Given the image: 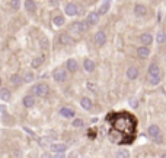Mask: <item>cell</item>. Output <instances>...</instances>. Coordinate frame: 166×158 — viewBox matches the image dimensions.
Instances as JSON below:
<instances>
[{
  "instance_id": "6da1fadb",
  "label": "cell",
  "mask_w": 166,
  "mask_h": 158,
  "mask_svg": "<svg viewBox=\"0 0 166 158\" xmlns=\"http://www.w3.org/2000/svg\"><path fill=\"white\" fill-rule=\"evenodd\" d=\"M89 26L90 25L87 24V21H80V22H74V24L71 25L70 31L71 32H74V34H77V35H80V34H83L85 31H87Z\"/></svg>"
},
{
  "instance_id": "7a4b0ae2",
  "label": "cell",
  "mask_w": 166,
  "mask_h": 158,
  "mask_svg": "<svg viewBox=\"0 0 166 158\" xmlns=\"http://www.w3.org/2000/svg\"><path fill=\"white\" fill-rule=\"evenodd\" d=\"M32 92L37 94L38 97H45V95H48L50 88H48V85H45V84H38V85H35L32 88Z\"/></svg>"
},
{
  "instance_id": "3957f363",
  "label": "cell",
  "mask_w": 166,
  "mask_h": 158,
  "mask_svg": "<svg viewBox=\"0 0 166 158\" xmlns=\"http://www.w3.org/2000/svg\"><path fill=\"white\" fill-rule=\"evenodd\" d=\"M52 78H54V81H57V82H64L67 81V73L64 69H56L52 72Z\"/></svg>"
},
{
  "instance_id": "277c9868",
  "label": "cell",
  "mask_w": 166,
  "mask_h": 158,
  "mask_svg": "<svg viewBox=\"0 0 166 158\" xmlns=\"http://www.w3.org/2000/svg\"><path fill=\"white\" fill-rule=\"evenodd\" d=\"M64 13H66L67 16H76V15L79 13V7H77L76 3H69V5H66V7H64Z\"/></svg>"
},
{
  "instance_id": "5b68a950",
  "label": "cell",
  "mask_w": 166,
  "mask_h": 158,
  "mask_svg": "<svg viewBox=\"0 0 166 158\" xmlns=\"http://www.w3.org/2000/svg\"><path fill=\"white\" fill-rule=\"evenodd\" d=\"M95 43L98 44V45H104L105 43H106V34L104 32V31H98V32L95 34Z\"/></svg>"
},
{
  "instance_id": "8992f818",
  "label": "cell",
  "mask_w": 166,
  "mask_h": 158,
  "mask_svg": "<svg viewBox=\"0 0 166 158\" xmlns=\"http://www.w3.org/2000/svg\"><path fill=\"white\" fill-rule=\"evenodd\" d=\"M99 16L101 15L98 13V12H92V13H89L87 15V24L89 25H96L98 22H99Z\"/></svg>"
},
{
  "instance_id": "52a82bcc",
  "label": "cell",
  "mask_w": 166,
  "mask_h": 158,
  "mask_svg": "<svg viewBox=\"0 0 166 158\" xmlns=\"http://www.w3.org/2000/svg\"><path fill=\"white\" fill-rule=\"evenodd\" d=\"M50 149H51L52 152H56V154H63L67 149V145H64V144H52L51 146H50Z\"/></svg>"
},
{
  "instance_id": "ba28073f",
  "label": "cell",
  "mask_w": 166,
  "mask_h": 158,
  "mask_svg": "<svg viewBox=\"0 0 166 158\" xmlns=\"http://www.w3.org/2000/svg\"><path fill=\"white\" fill-rule=\"evenodd\" d=\"M138 76V69L137 67H128L127 69V78L130 79V81H134V79H137Z\"/></svg>"
},
{
  "instance_id": "9c48e42d",
  "label": "cell",
  "mask_w": 166,
  "mask_h": 158,
  "mask_svg": "<svg viewBox=\"0 0 166 158\" xmlns=\"http://www.w3.org/2000/svg\"><path fill=\"white\" fill-rule=\"evenodd\" d=\"M149 54H150V50H149L146 45H141V47H138L137 56H138L140 59H147V57H149Z\"/></svg>"
},
{
  "instance_id": "30bf717a",
  "label": "cell",
  "mask_w": 166,
  "mask_h": 158,
  "mask_svg": "<svg viewBox=\"0 0 166 158\" xmlns=\"http://www.w3.org/2000/svg\"><path fill=\"white\" fill-rule=\"evenodd\" d=\"M58 41H60V44H63V45H69V44L73 43V38H71L69 34H61L60 38H58Z\"/></svg>"
},
{
  "instance_id": "8fae6325",
  "label": "cell",
  "mask_w": 166,
  "mask_h": 158,
  "mask_svg": "<svg viewBox=\"0 0 166 158\" xmlns=\"http://www.w3.org/2000/svg\"><path fill=\"white\" fill-rule=\"evenodd\" d=\"M140 40H141V44L143 45H149V44L153 43V37L152 34H141V37H140Z\"/></svg>"
},
{
  "instance_id": "7c38bea8",
  "label": "cell",
  "mask_w": 166,
  "mask_h": 158,
  "mask_svg": "<svg viewBox=\"0 0 166 158\" xmlns=\"http://www.w3.org/2000/svg\"><path fill=\"white\" fill-rule=\"evenodd\" d=\"M66 66H67V69H69L70 72H76L77 67H79V65H77V62L74 60V59H69L67 63H66Z\"/></svg>"
},
{
  "instance_id": "4fadbf2b",
  "label": "cell",
  "mask_w": 166,
  "mask_h": 158,
  "mask_svg": "<svg viewBox=\"0 0 166 158\" xmlns=\"http://www.w3.org/2000/svg\"><path fill=\"white\" fill-rule=\"evenodd\" d=\"M134 13L137 15V16H146V13H147L146 6H143V5H136V7H134Z\"/></svg>"
},
{
  "instance_id": "5bb4252c",
  "label": "cell",
  "mask_w": 166,
  "mask_h": 158,
  "mask_svg": "<svg viewBox=\"0 0 166 158\" xmlns=\"http://www.w3.org/2000/svg\"><path fill=\"white\" fill-rule=\"evenodd\" d=\"M25 9L32 13V12L37 10V3H35L34 0H25Z\"/></svg>"
},
{
  "instance_id": "9a60e30c",
  "label": "cell",
  "mask_w": 166,
  "mask_h": 158,
  "mask_svg": "<svg viewBox=\"0 0 166 158\" xmlns=\"http://www.w3.org/2000/svg\"><path fill=\"white\" fill-rule=\"evenodd\" d=\"M22 101H24V105L26 107V108H31V107L35 104V98H34L32 95H25Z\"/></svg>"
},
{
  "instance_id": "2e32d148",
  "label": "cell",
  "mask_w": 166,
  "mask_h": 158,
  "mask_svg": "<svg viewBox=\"0 0 166 158\" xmlns=\"http://www.w3.org/2000/svg\"><path fill=\"white\" fill-rule=\"evenodd\" d=\"M83 67H85V70H87V72H92V70L95 69V62H93V60H90V59H85V62H83Z\"/></svg>"
},
{
  "instance_id": "e0dca14e",
  "label": "cell",
  "mask_w": 166,
  "mask_h": 158,
  "mask_svg": "<svg viewBox=\"0 0 166 158\" xmlns=\"http://www.w3.org/2000/svg\"><path fill=\"white\" fill-rule=\"evenodd\" d=\"M80 105L85 108V110H90V108H92V100L87 98V97H83L80 100Z\"/></svg>"
},
{
  "instance_id": "ac0fdd59",
  "label": "cell",
  "mask_w": 166,
  "mask_h": 158,
  "mask_svg": "<svg viewBox=\"0 0 166 158\" xmlns=\"http://www.w3.org/2000/svg\"><path fill=\"white\" fill-rule=\"evenodd\" d=\"M149 135L152 136V138H156L157 135H160V129H159V126L156 125H152L149 127Z\"/></svg>"
},
{
  "instance_id": "d6986e66",
  "label": "cell",
  "mask_w": 166,
  "mask_h": 158,
  "mask_svg": "<svg viewBox=\"0 0 166 158\" xmlns=\"http://www.w3.org/2000/svg\"><path fill=\"white\" fill-rule=\"evenodd\" d=\"M60 116L66 117V119H71V117L74 116V111L70 110V108H61V110H60Z\"/></svg>"
},
{
  "instance_id": "ffe728a7",
  "label": "cell",
  "mask_w": 166,
  "mask_h": 158,
  "mask_svg": "<svg viewBox=\"0 0 166 158\" xmlns=\"http://www.w3.org/2000/svg\"><path fill=\"white\" fill-rule=\"evenodd\" d=\"M0 98L3 101H9L10 100V91L7 88H2L0 89Z\"/></svg>"
},
{
  "instance_id": "44dd1931",
  "label": "cell",
  "mask_w": 166,
  "mask_h": 158,
  "mask_svg": "<svg viewBox=\"0 0 166 158\" xmlns=\"http://www.w3.org/2000/svg\"><path fill=\"white\" fill-rule=\"evenodd\" d=\"M43 63H44V57H43V56H39V57H35L32 62H31V66L35 69V67H39Z\"/></svg>"
},
{
  "instance_id": "7402d4cb",
  "label": "cell",
  "mask_w": 166,
  "mask_h": 158,
  "mask_svg": "<svg viewBox=\"0 0 166 158\" xmlns=\"http://www.w3.org/2000/svg\"><path fill=\"white\" fill-rule=\"evenodd\" d=\"M149 75H160V69H159V66L152 63L150 67H149Z\"/></svg>"
},
{
  "instance_id": "603a6c76",
  "label": "cell",
  "mask_w": 166,
  "mask_h": 158,
  "mask_svg": "<svg viewBox=\"0 0 166 158\" xmlns=\"http://www.w3.org/2000/svg\"><path fill=\"white\" fill-rule=\"evenodd\" d=\"M10 82H12L13 85H20V84L24 82V78L19 76V75H13V76L10 78Z\"/></svg>"
},
{
  "instance_id": "cb8c5ba5",
  "label": "cell",
  "mask_w": 166,
  "mask_h": 158,
  "mask_svg": "<svg viewBox=\"0 0 166 158\" xmlns=\"http://www.w3.org/2000/svg\"><path fill=\"white\" fill-rule=\"evenodd\" d=\"M149 82L152 85H157L160 82V75H149Z\"/></svg>"
},
{
  "instance_id": "d4e9b609",
  "label": "cell",
  "mask_w": 166,
  "mask_h": 158,
  "mask_svg": "<svg viewBox=\"0 0 166 158\" xmlns=\"http://www.w3.org/2000/svg\"><path fill=\"white\" fill-rule=\"evenodd\" d=\"M64 22H66L64 16H56L54 18V25L56 26H61V25H64Z\"/></svg>"
},
{
  "instance_id": "484cf974",
  "label": "cell",
  "mask_w": 166,
  "mask_h": 158,
  "mask_svg": "<svg viewBox=\"0 0 166 158\" xmlns=\"http://www.w3.org/2000/svg\"><path fill=\"white\" fill-rule=\"evenodd\" d=\"M156 40H157V43L159 44H163L166 41V35H165V32H157V35H156Z\"/></svg>"
},
{
  "instance_id": "4316f807",
  "label": "cell",
  "mask_w": 166,
  "mask_h": 158,
  "mask_svg": "<svg viewBox=\"0 0 166 158\" xmlns=\"http://www.w3.org/2000/svg\"><path fill=\"white\" fill-rule=\"evenodd\" d=\"M108 9H109V3H104V5L101 6V9L98 10V13H99V15H105L106 12H108Z\"/></svg>"
},
{
  "instance_id": "83f0119b",
  "label": "cell",
  "mask_w": 166,
  "mask_h": 158,
  "mask_svg": "<svg viewBox=\"0 0 166 158\" xmlns=\"http://www.w3.org/2000/svg\"><path fill=\"white\" fill-rule=\"evenodd\" d=\"M10 6H12V9H13V10H18L20 7V2H19V0H12Z\"/></svg>"
},
{
  "instance_id": "f1b7e54d",
  "label": "cell",
  "mask_w": 166,
  "mask_h": 158,
  "mask_svg": "<svg viewBox=\"0 0 166 158\" xmlns=\"http://www.w3.org/2000/svg\"><path fill=\"white\" fill-rule=\"evenodd\" d=\"M83 126V120L82 119H74L73 120V127H80Z\"/></svg>"
},
{
  "instance_id": "f546056e",
  "label": "cell",
  "mask_w": 166,
  "mask_h": 158,
  "mask_svg": "<svg viewBox=\"0 0 166 158\" xmlns=\"http://www.w3.org/2000/svg\"><path fill=\"white\" fill-rule=\"evenodd\" d=\"M130 105H131L133 108H137L138 107V100L137 98H130Z\"/></svg>"
},
{
  "instance_id": "4dcf8cb0",
  "label": "cell",
  "mask_w": 166,
  "mask_h": 158,
  "mask_svg": "<svg viewBox=\"0 0 166 158\" xmlns=\"http://www.w3.org/2000/svg\"><path fill=\"white\" fill-rule=\"evenodd\" d=\"M24 81L25 82H32L34 81V75H32V73H26V75H25V78H24Z\"/></svg>"
},
{
  "instance_id": "1f68e13d",
  "label": "cell",
  "mask_w": 166,
  "mask_h": 158,
  "mask_svg": "<svg viewBox=\"0 0 166 158\" xmlns=\"http://www.w3.org/2000/svg\"><path fill=\"white\" fill-rule=\"evenodd\" d=\"M41 44H43V45H41V47H43V48H47V47H48V41H47V40H45V38H43V40H41Z\"/></svg>"
},
{
  "instance_id": "d6a6232c",
  "label": "cell",
  "mask_w": 166,
  "mask_h": 158,
  "mask_svg": "<svg viewBox=\"0 0 166 158\" xmlns=\"http://www.w3.org/2000/svg\"><path fill=\"white\" fill-rule=\"evenodd\" d=\"M117 155H118V157H130V154L125 152V151H121V152H118Z\"/></svg>"
},
{
  "instance_id": "836d02e7",
  "label": "cell",
  "mask_w": 166,
  "mask_h": 158,
  "mask_svg": "<svg viewBox=\"0 0 166 158\" xmlns=\"http://www.w3.org/2000/svg\"><path fill=\"white\" fill-rule=\"evenodd\" d=\"M153 139L156 141V144H160V142H162V136H160V135H157L156 138H153Z\"/></svg>"
},
{
  "instance_id": "e575fe53",
  "label": "cell",
  "mask_w": 166,
  "mask_h": 158,
  "mask_svg": "<svg viewBox=\"0 0 166 158\" xmlns=\"http://www.w3.org/2000/svg\"><path fill=\"white\" fill-rule=\"evenodd\" d=\"M87 86H89L90 89H93V91H96V86H93L92 84H87Z\"/></svg>"
},
{
  "instance_id": "d590c367",
  "label": "cell",
  "mask_w": 166,
  "mask_h": 158,
  "mask_svg": "<svg viewBox=\"0 0 166 158\" xmlns=\"http://www.w3.org/2000/svg\"><path fill=\"white\" fill-rule=\"evenodd\" d=\"M162 157H163V158H166V154H163V155H162Z\"/></svg>"
},
{
  "instance_id": "8d00e7d4",
  "label": "cell",
  "mask_w": 166,
  "mask_h": 158,
  "mask_svg": "<svg viewBox=\"0 0 166 158\" xmlns=\"http://www.w3.org/2000/svg\"><path fill=\"white\" fill-rule=\"evenodd\" d=\"M0 85H2V79H0Z\"/></svg>"
}]
</instances>
